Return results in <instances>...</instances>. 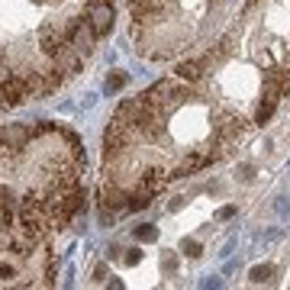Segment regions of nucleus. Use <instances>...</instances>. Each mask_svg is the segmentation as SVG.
Returning a JSON list of instances; mask_svg holds the SVG:
<instances>
[{"label": "nucleus", "instance_id": "nucleus-9", "mask_svg": "<svg viewBox=\"0 0 290 290\" xmlns=\"http://www.w3.org/2000/svg\"><path fill=\"white\" fill-rule=\"evenodd\" d=\"M139 239H145V242L155 239V229H152V226H142V229H139Z\"/></svg>", "mask_w": 290, "mask_h": 290}, {"label": "nucleus", "instance_id": "nucleus-1", "mask_svg": "<svg viewBox=\"0 0 290 290\" xmlns=\"http://www.w3.org/2000/svg\"><path fill=\"white\" fill-rule=\"evenodd\" d=\"M290 91V0H242L229 29L168 77L122 100L103 129V219L145 210L165 187L226 161Z\"/></svg>", "mask_w": 290, "mask_h": 290}, {"label": "nucleus", "instance_id": "nucleus-10", "mask_svg": "<svg viewBox=\"0 0 290 290\" xmlns=\"http://www.w3.org/2000/svg\"><path fill=\"white\" fill-rule=\"evenodd\" d=\"M174 265H177L174 255H165V267H168V271H174Z\"/></svg>", "mask_w": 290, "mask_h": 290}, {"label": "nucleus", "instance_id": "nucleus-4", "mask_svg": "<svg viewBox=\"0 0 290 290\" xmlns=\"http://www.w3.org/2000/svg\"><path fill=\"white\" fill-rule=\"evenodd\" d=\"M242 0H126L129 46L145 61H181L229 29Z\"/></svg>", "mask_w": 290, "mask_h": 290}, {"label": "nucleus", "instance_id": "nucleus-7", "mask_svg": "<svg viewBox=\"0 0 290 290\" xmlns=\"http://www.w3.org/2000/svg\"><path fill=\"white\" fill-rule=\"evenodd\" d=\"M200 252H203V248H200V242H184V255H191V258H200Z\"/></svg>", "mask_w": 290, "mask_h": 290}, {"label": "nucleus", "instance_id": "nucleus-5", "mask_svg": "<svg viewBox=\"0 0 290 290\" xmlns=\"http://www.w3.org/2000/svg\"><path fill=\"white\" fill-rule=\"evenodd\" d=\"M58 281V255L52 245L36 252H0V290L7 287H55Z\"/></svg>", "mask_w": 290, "mask_h": 290}, {"label": "nucleus", "instance_id": "nucleus-8", "mask_svg": "<svg viewBox=\"0 0 290 290\" xmlns=\"http://www.w3.org/2000/svg\"><path fill=\"white\" fill-rule=\"evenodd\" d=\"M252 177H255L252 165H242V168H239V181H252Z\"/></svg>", "mask_w": 290, "mask_h": 290}, {"label": "nucleus", "instance_id": "nucleus-3", "mask_svg": "<svg viewBox=\"0 0 290 290\" xmlns=\"http://www.w3.org/2000/svg\"><path fill=\"white\" fill-rule=\"evenodd\" d=\"M116 23V0H0V113L68 87Z\"/></svg>", "mask_w": 290, "mask_h": 290}, {"label": "nucleus", "instance_id": "nucleus-2", "mask_svg": "<svg viewBox=\"0 0 290 290\" xmlns=\"http://www.w3.org/2000/svg\"><path fill=\"white\" fill-rule=\"evenodd\" d=\"M87 200V155L52 120L0 122V252H36L74 222Z\"/></svg>", "mask_w": 290, "mask_h": 290}, {"label": "nucleus", "instance_id": "nucleus-6", "mask_svg": "<svg viewBox=\"0 0 290 290\" xmlns=\"http://www.w3.org/2000/svg\"><path fill=\"white\" fill-rule=\"evenodd\" d=\"M271 277H274V267H271V265H261V267H255V271H252V281L255 284H265V281H271Z\"/></svg>", "mask_w": 290, "mask_h": 290}]
</instances>
